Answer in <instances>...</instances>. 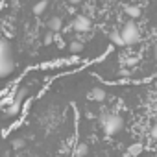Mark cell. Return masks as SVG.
I'll return each instance as SVG.
<instances>
[{
    "instance_id": "cell-1",
    "label": "cell",
    "mask_w": 157,
    "mask_h": 157,
    "mask_svg": "<svg viewBox=\"0 0 157 157\" xmlns=\"http://www.w3.org/2000/svg\"><path fill=\"white\" fill-rule=\"evenodd\" d=\"M15 70V57L10 41L0 39V78H6Z\"/></svg>"
},
{
    "instance_id": "cell-2",
    "label": "cell",
    "mask_w": 157,
    "mask_h": 157,
    "mask_svg": "<svg viewBox=\"0 0 157 157\" xmlns=\"http://www.w3.org/2000/svg\"><path fill=\"white\" fill-rule=\"evenodd\" d=\"M120 35H122V39H124V44H126V46L137 44V43L140 41V32H139V28H137V24H135V21H133V19H129V21L124 24V28H122Z\"/></svg>"
},
{
    "instance_id": "cell-3",
    "label": "cell",
    "mask_w": 157,
    "mask_h": 157,
    "mask_svg": "<svg viewBox=\"0 0 157 157\" xmlns=\"http://www.w3.org/2000/svg\"><path fill=\"white\" fill-rule=\"evenodd\" d=\"M102 128H104V133L113 137L117 135L118 131L124 129V118L120 115H107L104 120H102Z\"/></svg>"
},
{
    "instance_id": "cell-4",
    "label": "cell",
    "mask_w": 157,
    "mask_h": 157,
    "mask_svg": "<svg viewBox=\"0 0 157 157\" xmlns=\"http://www.w3.org/2000/svg\"><path fill=\"white\" fill-rule=\"evenodd\" d=\"M72 28H74V32H89L91 30V21L85 15H78L72 21Z\"/></svg>"
},
{
    "instance_id": "cell-5",
    "label": "cell",
    "mask_w": 157,
    "mask_h": 157,
    "mask_svg": "<svg viewBox=\"0 0 157 157\" xmlns=\"http://www.w3.org/2000/svg\"><path fill=\"white\" fill-rule=\"evenodd\" d=\"M21 105H22V104H19V102L13 100L11 104H8V107L4 109V113H6L8 117H17V115L21 113Z\"/></svg>"
},
{
    "instance_id": "cell-6",
    "label": "cell",
    "mask_w": 157,
    "mask_h": 157,
    "mask_svg": "<svg viewBox=\"0 0 157 157\" xmlns=\"http://www.w3.org/2000/svg\"><path fill=\"white\" fill-rule=\"evenodd\" d=\"M46 10H48V0H39V2L33 6V10H32V11H33V15L41 17V15H43Z\"/></svg>"
},
{
    "instance_id": "cell-7",
    "label": "cell",
    "mask_w": 157,
    "mask_h": 157,
    "mask_svg": "<svg viewBox=\"0 0 157 157\" xmlns=\"http://www.w3.org/2000/svg\"><path fill=\"white\" fill-rule=\"evenodd\" d=\"M61 28H63L61 17H52V19L48 21V30H50V32H59Z\"/></svg>"
},
{
    "instance_id": "cell-8",
    "label": "cell",
    "mask_w": 157,
    "mask_h": 157,
    "mask_svg": "<svg viewBox=\"0 0 157 157\" xmlns=\"http://www.w3.org/2000/svg\"><path fill=\"white\" fill-rule=\"evenodd\" d=\"M89 96H91V100H94V102H104V100H105V91L100 89V87H94Z\"/></svg>"
},
{
    "instance_id": "cell-9",
    "label": "cell",
    "mask_w": 157,
    "mask_h": 157,
    "mask_svg": "<svg viewBox=\"0 0 157 157\" xmlns=\"http://www.w3.org/2000/svg\"><path fill=\"white\" fill-rule=\"evenodd\" d=\"M109 39H111V43L117 44V46H126V44H124V39H122V35H120V32H117V30H113V32L109 33Z\"/></svg>"
},
{
    "instance_id": "cell-10",
    "label": "cell",
    "mask_w": 157,
    "mask_h": 157,
    "mask_svg": "<svg viewBox=\"0 0 157 157\" xmlns=\"http://www.w3.org/2000/svg\"><path fill=\"white\" fill-rule=\"evenodd\" d=\"M87 153H89V146L85 142H80V144L76 146V150H74V155L76 157H85Z\"/></svg>"
},
{
    "instance_id": "cell-11",
    "label": "cell",
    "mask_w": 157,
    "mask_h": 157,
    "mask_svg": "<svg viewBox=\"0 0 157 157\" xmlns=\"http://www.w3.org/2000/svg\"><path fill=\"white\" fill-rule=\"evenodd\" d=\"M68 50H70V54L78 56V54H82V52H83V44H82L80 41H72V43L68 44Z\"/></svg>"
},
{
    "instance_id": "cell-12",
    "label": "cell",
    "mask_w": 157,
    "mask_h": 157,
    "mask_svg": "<svg viewBox=\"0 0 157 157\" xmlns=\"http://www.w3.org/2000/svg\"><path fill=\"white\" fill-rule=\"evenodd\" d=\"M126 15L135 21V19L140 17V8H139V6H128V8H126Z\"/></svg>"
},
{
    "instance_id": "cell-13",
    "label": "cell",
    "mask_w": 157,
    "mask_h": 157,
    "mask_svg": "<svg viewBox=\"0 0 157 157\" xmlns=\"http://www.w3.org/2000/svg\"><path fill=\"white\" fill-rule=\"evenodd\" d=\"M24 146H26V140L21 139V137H17V139L11 140V150H22Z\"/></svg>"
},
{
    "instance_id": "cell-14",
    "label": "cell",
    "mask_w": 157,
    "mask_h": 157,
    "mask_svg": "<svg viewBox=\"0 0 157 157\" xmlns=\"http://www.w3.org/2000/svg\"><path fill=\"white\" fill-rule=\"evenodd\" d=\"M43 41H44V44H50V43L54 41V32H46V33H44V39H43Z\"/></svg>"
},
{
    "instance_id": "cell-15",
    "label": "cell",
    "mask_w": 157,
    "mask_h": 157,
    "mask_svg": "<svg viewBox=\"0 0 157 157\" xmlns=\"http://www.w3.org/2000/svg\"><path fill=\"white\" fill-rule=\"evenodd\" d=\"M139 150H140V144H135V146H129L128 148V153L133 155V153H139Z\"/></svg>"
},
{
    "instance_id": "cell-16",
    "label": "cell",
    "mask_w": 157,
    "mask_h": 157,
    "mask_svg": "<svg viewBox=\"0 0 157 157\" xmlns=\"http://www.w3.org/2000/svg\"><path fill=\"white\" fill-rule=\"evenodd\" d=\"M150 135H151L153 139H157V122H155V124L151 126V131H150Z\"/></svg>"
},
{
    "instance_id": "cell-17",
    "label": "cell",
    "mask_w": 157,
    "mask_h": 157,
    "mask_svg": "<svg viewBox=\"0 0 157 157\" xmlns=\"http://www.w3.org/2000/svg\"><path fill=\"white\" fill-rule=\"evenodd\" d=\"M68 2H70V4H74V6H76V4H82V2H83V0H68Z\"/></svg>"
},
{
    "instance_id": "cell-18",
    "label": "cell",
    "mask_w": 157,
    "mask_h": 157,
    "mask_svg": "<svg viewBox=\"0 0 157 157\" xmlns=\"http://www.w3.org/2000/svg\"><path fill=\"white\" fill-rule=\"evenodd\" d=\"M153 57H155V59H157V43H155V44H153Z\"/></svg>"
}]
</instances>
